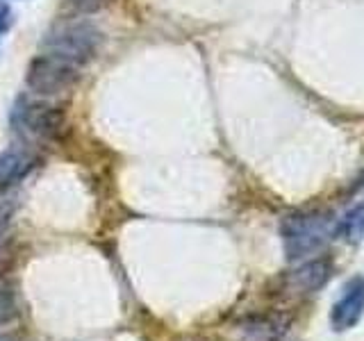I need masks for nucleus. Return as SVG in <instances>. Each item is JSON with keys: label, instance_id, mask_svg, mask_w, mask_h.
<instances>
[{"label": "nucleus", "instance_id": "6e6552de", "mask_svg": "<svg viewBox=\"0 0 364 341\" xmlns=\"http://www.w3.org/2000/svg\"><path fill=\"white\" fill-rule=\"evenodd\" d=\"M335 234L346 244H360L364 239V202L350 207L344 219L337 223V230Z\"/></svg>", "mask_w": 364, "mask_h": 341}, {"label": "nucleus", "instance_id": "39448f33", "mask_svg": "<svg viewBox=\"0 0 364 341\" xmlns=\"http://www.w3.org/2000/svg\"><path fill=\"white\" fill-rule=\"evenodd\" d=\"M362 316H364V276H353L344 284V291H341V296L333 305L330 323H333L335 332H346V330L360 323Z\"/></svg>", "mask_w": 364, "mask_h": 341}, {"label": "nucleus", "instance_id": "1a4fd4ad", "mask_svg": "<svg viewBox=\"0 0 364 341\" xmlns=\"http://www.w3.org/2000/svg\"><path fill=\"white\" fill-rule=\"evenodd\" d=\"M14 212H16V202L14 200H3V202H0V237L7 232L11 219H14Z\"/></svg>", "mask_w": 364, "mask_h": 341}, {"label": "nucleus", "instance_id": "9b49d317", "mask_svg": "<svg viewBox=\"0 0 364 341\" xmlns=\"http://www.w3.org/2000/svg\"><path fill=\"white\" fill-rule=\"evenodd\" d=\"M0 341H9V339H5V337H0Z\"/></svg>", "mask_w": 364, "mask_h": 341}, {"label": "nucleus", "instance_id": "f03ea898", "mask_svg": "<svg viewBox=\"0 0 364 341\" xmlns=\"http://www.w3.org/2000/svg\"><path fill=\"white\" fill-rule=\"evenodd\" d=\"M102 41L100 30L89 21H68L62 26L53 28L46 34L43 45L48 53H55L73 64H85L98 53Z\"/></svg>", "mask_w": 364, "mask_h": 341}, {"label": "nucleus", "instance_id": "9d476101", "mask_svg": "<svg viewBox=\"0 0 364 341\" xmlns=\"http://www.w3.org/2000/svg\"><path fill=\"white\" fill-rule=\"evenodd\" d=\"M11 26H14V14H11V7L5 3V0H0V41H3V37L11 30Z\"/></svg>", "mask_w": 364, "mask_h": 341}, {"label": "nucleus", "instance_id": "f257e3e1", "mask_svg": "<svg viewBox=\"0 0 364 341\" xmlns=\"http://www.w3.org/2000/svg\"><path fill=\"white\" fill-rule=\"evenodd\" d=\"M280 237L287 259L312 255L328 242V214L291 212L280 223Z\"/></svg>", "mask_w": 364, "mask_h": 341}, {"label": "nucleus", "instance_id": "7ed1b4c3", "mask_svg": "<svg viewBox=\"0 0 364 341\" xmlns=\"http://www.w3.org/2000/svg\"><path fill=\"white\" fill-rule=\"evenodd\" d=\"M80 77V66L55 53L37 55L28 64L26 85L37 96H57L71 91Z\"/></svg>", "mask_w": 364, "mask_h": 341}, {"label": "nucleus", "instance_id": "0eeeda50", "mask_svg": "<svg viewBox=\"0 0 364 341\" xmlns=\"http://www.w3.org/2000/svg\"><path fill=\"white\" fill-rule=\"evenodd\" d=\"M34 166V157L26 148H7L0 155V191L9 189Z\"/></svg>", "mask_w": 364, "mask_h": 341}, {"label": "nucleus", "instance_id": "423d86ee", "mask_svg": "<svg viewBox=\"0 0 364 341\" xmlns=\"http://www.w3.org/2000/svg\"><path fill=\"white\" fill-rule=\"evenodd\" d=\"M333 273H335V264L330 257L310 259L284 278V289L289 293H314L326 287L330 278H333Z\"/></svg>", "mask_w": 364, "mask_h": 341}, {"label": "nucleus", "instance_id": "20e7f679", "mask_svg": "<svg viewBox=\"0 0 364 341\" xmlns=\"http://www.w3.org/2000/svg\"><path fill=\"white\" fill-rule=\"evenodd\" d=\"M11 123L16 125L18 132L41 136V139H57L66 128L64 112H60V107L26 100L16 102L14 112H11Z\"/></svg>", "mask_w": 364, "mask_h": 341}]
</instances>
